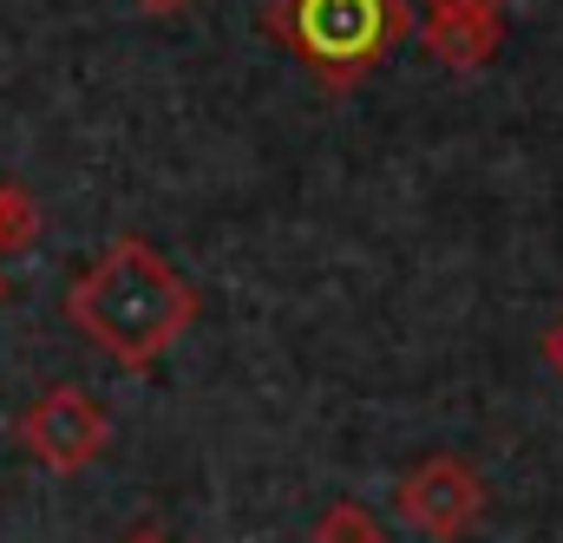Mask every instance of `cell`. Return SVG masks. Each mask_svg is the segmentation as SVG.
<instances>
[{
	"label": "cell",
	"instance_id": "cell-1",
	"mask_svg": "<svg viewBox=\"0 0 563 543\" xmlns=\"http://www.w3.org/2000/svg\"><path fill=\"white\" fill-rule=\"evenodd\" d=\"M66 321L125 374H151L190 328H197V288L177 263L144 243L139 230H119L99 263H86L66 288Z\"/></svg>",
	"mask_w": 563,
	"mask_h": 543
},
{
	"label": "cell",
	"instance_id": "cell-2",
	"mask_svg": "<svg viewBox=\"0 0 563 543\" xmlns=\"http://www.w3.org/2000/svg\"><path fill=\"white\" fill-rule=\"evenodd\" d=\"M256 26L308 66L321 92H354L394 59V46L413 40L420 13L413 0H269Z\"/></svg>",
	"mask_w": 563,
	"mask_h": 543
},
{
	"label": "cell",
	"instance_id": "cell-3",
	"mask_svg": "<svg viewBox=\"0 0 563 543\" xmlns=\"http://www.w3.org/2000/svg\"><path fill=\"white\" fill-rule=\"evenodd\" d=\"M485 511H492V485L459 452H432L394 485V518L426 543H465L485 524Z\"/></svg>",
	"mask_w": 563,
	"mask_h": 543
},
{
	"label": "cell",
	"instance_id": "cell-4",
	"mask_svg": "<svg viewBox=\"0 0 563 543\" xmlns=\"http://www.w3.org/2000/svg\"><path fill=\"white\" fill-rule=\"evenodd\" d=\"M20 445L46 465V472H86L106 445H112V412L99 407L86 387H73V380H59V387H46L33 407L20 412Z\"/></svg>",
	"mask_w": 563,
	"mask_h": 543
},
{
	"label": "cell",
	"instance_id": "cell-5",
	"mask_svg": "<svg viewBox=\"0 0 563 543\" xmlns=\"http://www.w3.org/2000/svg\"><path fill=\"white\" fill-rule=\"evenodd\" d=\"M413 33L445 73H485L505 46V0H420Z\"/></svg>",
	"mask_w": 563,
	"mask_h": 543
},
{
	"label": "cell",
	"instance_id": "cell-6",
	"mask_svg": "<svg viewBox=\"0 0 563 543\" xmlns=\"http://www.w3.org/2000/svg\"><path fill=\"white\" fill-rule=\"evenodd\" d=\"M314 543H394L387 538V524L361 505V498H334L321 518H314V531H308Z\"/></svg>",
	"mask_w": 563,
	"mask_h": 543
},
{
	"label": "cell",
	"instance_id": "cell-7",
	"mask_svg": "<svg viewBox=\"0 0 563 543\" xmlns=\"http://www.w3.org/2000/svg\"><path fill=\"white\" fill-rule=\"evenodd\" d=\"M33 236H40V210H33V197H26L20 184H0V256L26 250Z\"/></svg>",
	"mask_w": 563,
	"mask_h": 543
},
{
	"label": "cell",
	"instance_id": "cell-8",
	"mask_svg": "<svg viewBox=\"0 0 563 543\" xmlns=\"http://www.w3.org/2000/svg\"><path fill=\"white\" fill-rule=\"evenodd\" d=\"M538 354H544V367H551V374L563 380V314L551 321V328H544V341H538Z\"/></svg>",
	"mask_w": 563,
	"mask_h": 543
},
{
	"label": "cell",
	"instance_id": "cell-9",
	"mask_svg": "<svg viewBox=\"0 0 563 543\" xmlns=\"http://www.w3.org/2000/svg\"><path fill=\"white\" fill-rule=\"evenodd\" d=\"M139 13H151V20H177L184 7H197V0H132Z\"/></svg>",
	"mask_w": 563,
	"mask_h": 543
},
{
	"label": "cell",
	"instance_id": "cell-10",
	"mask_svg": "<svg viewBox=\"0 0 563 543\" xmlns=\"http://www.w3.org/2000/svg\"><path fill=\"white\" fill-rule=\"evenodd\" d=\"M119 543H170V538H164L157 524H139V531H125V538H119Z\"/></svg>",
	"mask_w": 563,
	"mask_h": 543
},
{
	"label": "cell",
	"instance_id": "cell-11",
	"mask_svg": "<svg viewBox=\"0 0 563 543\" xmlns=\"http://www.w3.org/2000/svg\"><path fill=\"white\" fill-rule=\"evenodd\" d=\"M0 295H7V275H0Z\"/></svg>",
	"mask_w": 563,
	"mask_h": 543
}]
</instances>
